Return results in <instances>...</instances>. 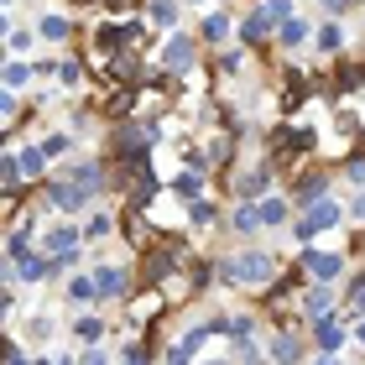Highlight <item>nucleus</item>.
Instances as JSON below:
<instances>
[{
    "label": "nucleus",
    "mask_w": 365,
    "mask_h": 365,
    "mask_svg": "<svg viewBox=\"0 0 365 365\" xmlns=\"http://www.w3.org/2000/svg\"><path fill=\"white\" fill-rule=\"evenodd\" d=\"M360 84H365V68H355V63L339 68V89H360Z\"/></svg>",
    "instance_id": "obj_31"
},
{
    "label": "nucleus",
    "mask_w": 365,
    "mask_h": 365,
    "mask_svg": "<svg viewBox=\"0 0 365 365\" xmlns=\"http://www.w3.org/2000/svg\"><path fill=\"white\" fill-rule=\"evenodd\" d=\"M339 220V209L334 204H329V198H319V204H308V220L303 225H297V240H308V235H319V230H329V225H334Z\"/></svg>",
    "instance_id": "obj_2"
},
{
    "label": "nucleus",
    "mask_w": 365,
    "mask_h": 365,
    "mask_svg": "<svg viewBox=\"0 0 365 365\" xmlns=\"http://www.w3.org/2000/svg\"><path fill=\"white\" fill-rule=\"evenodd\" d=\"M78 365H105V355H99V350H84V360H78Z\"/></svg>",
    "instance_id": "obj_40"
},
{
    "label": "nucleus",
    "mask_w": 365,
    "mask_h": 365,
    "mask_svg": "<svg viewBox=\"0 0 365 365\" xmlns=\"http://www.w3.org/2000/svg\"><path fill=\"white\" fill-rule=\"evenodd\" d=\"M209 365H225V360H209Z\"/></svg>",
    "instance_id": "obj_46"
},
{
    "label": "nucleus",
    "mask_w": 365,
    "mask_h": 365,
    "mask_svg": "<svg viewBox=\"0 0 365 365\" xmlns=\"http://www.w3.org/2000/svg\"><path fill=\"white\" fill-rule=\"evenodd\" d=\"M339 267H344V261H339L334 251H308V256H303V272H308V277H319V282H334Z\"/></svg>",
    "instance_id": "obj_5"
},
{
    "label": "nucleus",
    "mask_w": 365,
    "mask_h": 365,
    "mask_svg": "<svg viewBox=\"0 0 365 365\" xmlns=\"http://www.w3.org/2000/svg\"><path fill=\"white\" fill-rule=\"evenodd\" d=\"M42 245H47V256H73V245H78V230H73V225H63V230H53V235H47Z\"/></svg>",
    "instance_id": "obj_11"
},
{
    "label": "nucleus",
    "mask_w": 365,
    "mask_h": 365,
    "mask_svg": "<svg viewBox=\"0 0 365 365\" xmlns=\"http://www.w3.org/2000/svg\"><path fill=\"white\" fill-rule=\"evenodd\" d=\"M350 303H355V313H365V272L355 277V287H350Z\"/></svg>",
    "instance_id": "obj_34"
},
{
    "label": "nucleus",
    "mask_w": 365,
    "mask_h": 365,
    "mask_svg": "<svg viewBox=\"0 0 365 365\" xmlns=\"http://www.w3.org/2000/svg\"><path fill=\"white\" fill-rule=\"evenodd\" d=\"M6 256H11V261H26V256H31V245H26V230H16V235L6 240Z\"/></svg>",
    "instance_id": "obj_24"
},
{
    "label": "nucleus",
    "mask_w": 365,
    "mask_h": 365,
    "mask_svg": "<svg viewBox=\"0 0 365 365\" xmlns=\"http://www.w3.org/2000/svg\"><path fill=\"white\" fill-rule=\"evenodd\" d=\"M94 282H99V297H125V292H130V277H125L120 267H99Z\"/></svg>",
    "instance_id": "obj_6"
},
{
    "label": "nucleus",
    "mask_w": 365,
    "mask_h": 365,
    "mask_svg": "<svg viewBox=\"0 0 365 365\" xmlns=\"http://www.w3.org/2000/svg\"><path fill=\"white\" fill-rule=\"evenodd\" d=\"M37 31H42V37H47V42H63V37H68V31H73V26H68V21H63V16H42V26H37Z\"/></svg>",
    "instance_id": "obj_19"
},
{
    "label": "nucleus",
    "mask_w": 365,
    "mask_h": 365,
    "mask_svg": "<svg viewBox=\"0 0 365 365\" xmlns=\"http://www.w3.org/2000/svg\"><path fill=\"white\" fill-rule=\"evenodd\" d=\"M198 188H204V182H198L193 173H182V178H178V193H182V198H198Z\"/></svg>",
    "instance_id": "obj_33"
},
{
    "label": "nucleus",
    "mask_w": 365,
    "mask_h": 365,
    "mask_svg": "<svg viewBox=\"0 0 365 365\" xmlns=\"http://www.w3.org/2000/svg\"><path fill=\"white\" fill-rule=\"evenodd\" d=\"M42 152H47V157H58V152H68V136H47V141H42Z\"/></svg>",
    "instance_id": "obj_35"
},
{
    "label": "nucleus",
    "mask_w": 365,
    "mask_h": 365,
    "mask_svg": "<svg viewBox=\"0 0 365 365\" xmlns=\"http://www.w3.org/2000/svg\"><path fill=\"white\" fill-rule=\"evenodd\" d=\"M105 6H110V11H120V6H130V0H105Z\"/></svg>",
    "instance_id": "obj_42"
},
{
    "label": "nucleus",
    "mask_w": 365,
    "mask_h": 365,
    "mask_svg": "<svg viewBox=\"0 0 365 365\" xmlns=\"http://www.w3.org/2000/svg\"><path fill=\"white\" fill-rule=\"evenodd\" d=\"M157 308H162V287H157V292H146V297H141V303L130 308V313H136V319H152Z\"/></svg>",
    "instance_id": "obj_28"
},
{
    "label": "nucleus",
    "mask_w": 365,
    "mask_h": 365,
    "mask_svg": "<svg viewBox=\"0 0 365 365\" xmlns=\"http://www.w3.org/2000/svg\"><path fill=\"white\" fill-rule=\"evenodd\" d=\"M209 162H214V168H225V162H230V136H214L209 141Z\"/></svg>",
    "instance_id": "obj_29"
},
{
    "label": "nucleus",
    "mask_w": 365,
    "mask_h": 365,
    "mask_svg": "<svg viewBox=\"0 0 365 365\" xmlns=\"http://www.w3.org/2000/svg\"><path fill=\"white\" fill-rule=\"evenodd\" d=\"M31 73H37V68H26V63H11V68H6V89H21Z\"/></svg>",
    "instance_id": "obj_27"
},
{
    "label": "nucleus",
    "mask_w": 365,
    "mask_h": 365,
    "mask_svg": "<svg viewBox=\"0 0 365 365\" xmlns=\"http://www.w3.org/2000/svg\"><path fill=\"white\" fill-rule=\"evenodd\" d=\"M125 365H146V350H141V344H130V350H125Z\"/></svg>",
    "instance_id": "obj_39"
},
{
    "label": "nucleus",
    "mask_w": 365,
    "mask_h": 365,
    "mask_svg": "<svg viewBox=\"0 0 365 365\" xmlns=\"http://www.w3.org/2000/svg\"><path fill=\"white\" fill-rule=\"evenodd\" d=\"M146 11H152V21H157V26H173V21H178V0H152Z\"/></svg>",
    "instance_id": "obj_20"
},
{
    "label": "nucleus",
    "mask_w": 365,
    "mask_h": 365,
    "mask_svg": "<svg viewBox=\"0 0 365 365\" xmlns=\"http://www.w3.org/2000/svg\"><path fill=\"white\" fill-rule=\"evenodd\" d=\"M350 214H355V220H365V193H360L355 204H350Z\"/></svg>",
    "instance_id": "obj_41"
},
{
    "label": "nucleus",
    "mask_w": 365,
    "mask_h": 365,
    "mask_svg": "<svg viewBox=\"0 0 365 365\" xmlns=\"http://www.w3.org/2000/svg\"><path fill=\"white\" fill-rule=\"evenodd\" d=\"M188 355H193L188 344H178V350H168V365H188Z\"/></svg>",
    "instance_id": "obj_37"
},
{
    "label": "nucleus",
    "mask_w": 365,
    "mask_h": 365,
    "mask_svg": "<svg viewBox=\"0 0 365 365\" xmlns=\"http://www.w3.org/2000/svg\"><path fill=\"white\" fill-rule=\"evenodd\" d=\"M188 58H193V42L188 37H173L168 47H162V63H168V68H188Z\"/></svg>",
    "instance_id": "obj_12"
},
{
    "label": "nucleus",
    "mask_w": 365,
    "mask_h": 365,
    "mask_svg": "<svg viewBox=\"0 0 365 365\" xmlns=\"http://www.w3.org/2000/svg\"><path fill=\"white\" fill-rule=\"evenodd\" d=\"M188 220H193V225H209V220H214V204H198V198H188Z\"/></svg>",
    "instance_id": "obj_30"
},
{
    "label": "nucleus",
    "mask_w": 365,
    "mask_h": 365,
    "mask_svg": "<svg viewBox=\"0 0 365 365\" xmlns=\"http://www.w3.org/2000/svg\"><path fill=\"white\" fill-rule=\"evenodd\" d=\"M339 42H344V26H339V21H329V26L319 31V47H324V53H334Z\"/></svg>",
    "instance_id": "obj_23"
},
{
    "label": "nucleus",
    "mask_w": 365,
    "mask_h": 365,
    "mask_svg": "<svg viewBox=\"0 0 365 365\" xmlns=\"http://www.w3.org/2000/svg\"><path fill=\"white\" fill-rule=\"evenodd\" d=\"M235 272H240L245 287H267V277H272V256L251 251V256H240V261H235Z\"/></svg>",
    "instance_id": "obj_3"
},
{
    "label": "nucleus",
    "mask_w": 365,
    "mask_h": 365,
    "mask_svg": "<svg viewBox=\"0 0 365 365\" xmlns=\"http://www.w3.org/2000/svg\"><path fill=\"white\" fill-rule=\"evenodd\" d=\"M68 297H73V303H94V297H99V282H94V277H73V282H68Z\"/></svg>",
    "instance_id": "obj_17"
},
{
    "label": "nucleus",
    "mask_w": 365,
    "mask_h": 365,
    "mask_svg": "<svg viewBox=\"0 0 365 365\" xmlns=\"http://www.w3.org/2000/svg\"><path fill=\"white\" fill-rule=\"evenodd\" d=\"M344 173H350V182H365V157H355V162H350Z\"/></svg>",
    "instance_id": "obj_38"
},
{
    "label": "nucleus",
    "mask_w": 365,
    "mask_h": 365,
    "mask_svg": "<svg viewBox=\"0 0 365 365\" xmlns=\"http://www.w3.org/2000/svg\"><path fill=\"white\" fill-rule=\"evenodd\" d=\"M303 308L313 313V319H324V313L334 308V292H329V287H308V292H303Z\"/></svg>",
    "instance_id": "obj_15"
},
{
    "label": "nucleus",
    "mask_w": 365,
    "mask_h": 365,
    "mask_svg": "<svg viewBox=\"0 0 365 365\" xmlns=\"http://www.w3.org/2000/svg\"><path fill=\"white\" fill-rule=\"evenodd\" d=\"M267 178H272V168H256V173H245V178H240V193H245V198H256L261 188H267Z\"/></svg>",
    "instance_id": "obj_21"
},
{
    "label": "nucleus",
    "mask_w": 365,
    "mask_h": 365,
    "mask_svg": "<svg viewBox=\"0 0 365 365\" xmlns=\"http://www.w3.org/2000/svg\"><path fill=\"white\" fill-rule=\"evenodd\" d=\"M136 53H115L110 58V84H136Z\"/></svg>",
    "instance_id": "obj_8"
},
{
    "label": "nucleus",
    "mask_w": 365,
    "mask_h": 365,
    "mask_svg": "<svg viewBox=\"0 0 365 365\" xmlns=\"http://www.w3.org/2000/svg\"><path fill=\"white\" fill-rule=\"evenodd\" d=\"M261 220H267V225H282V220H287V204H282V198H267V204H261Z\"/></svg>",
    "instance_id": "obj_26"
},
{
    "label": "nucleus",
    "mask_w": 365,
    "mask_h": 365,
    "mask_svg": "<svg viewBox=\"0 0 365 365\" xmlns=\"http://www.w3.org/2000/svg\"><path fill=\"white\" fill-rule=\"evenodd\" d=\"M277 37H282V47H297V42H303V37H308V26H303V21H297V16H282V26H277Z\"/></svg>",
    "instance_id": "obj_16"
},
{
    "label": "nucleus",
    "mask_w": 365,
    "mask_h": 365,
    "mask_svg": "<svg viewBox=\"0 0 365 365\" xmlns=\"http://www.w3.org/2000/svg\"><path fill=\"white\" fill-rule=\"evenodd\" d=\"M261 225H267V220H261V209L251 204V198H240V209H235V230H240V235H256Z\"/></svg>",
    "instance_id": "obj_13"
},
{
    "label": "nucleus",
    "mask_w": 365,
    "mask_h": 365,
    "mask_svg": "<svg viewBox=\"0 0 365 365\" xmlns=\"http://www.w3.org/2000/svg\"><path fill=\"white\" fill-rule=\"evenodd\" d=\"M99 235H110V220L99 214V220H89V240H99Z\"/></svg>",
    "instance_id": "obj_36"
},
{
    "label": "nucleus",
    "mask_w": 365,
    "mask_h": 365,
    "mask_svg": "<svg viewBox=\"0 0 365 365\" xmlns=\"http://www.w3.org/2000/svg\"><path fill=\"white\" fill-rule=\"evenodd\" d=\"M297 355H303V350H297V339H287V334H282V339L272 344V360H282V365H292Z\"/></svg>",
    "instance_id": "obj_22"
},
{
    "label": "nucleus",
    "mask_w": 365,
    "mask_h": 365,
    "mask_svg": "<svg viewBox=\"0 0 365 365\" xmlns=\"http://www.w3.org/2000/svg\"><path fill=\"white\" fill-rule=\"evenodd\" d=\"M47 272H53V261H42V256H26V261H16V282H42Z\"/></svg>",
    "instance_id": "obj_14"
},
{
    "label": "nucleus",
    "mask_w": 365,
    "mask_h": 365,
    "mask_svg": "<svg viewBox=\"0 0 365 365\" xmlns=\"http://www.w3.org/2000/svg\"><path fill=\"white\" fill-rule=\"evenodd\" d=\"M355 339H360V344H365V324H360V329H355Z\"/></svg>",
    "instance_id": "obj_43"
},
{
    "label": "nucleus",
    "mask_w": 365,
    "mask_h": 365,
    "mask_svg": "<svg viewBox=\"0 0 365 365\" xmlns=\"http://www.w3.org/2000/svg\"><path fill=\"white\" fill-rule=\"evenodd\" d=\"M47 198H53L63 214H78V209L89 204V188H78V182L68 178V182H53V193H47Z\"/></svg>",
    "instance_id": "obj_4"
},
{
    "label": "nucleus",
    "mask_w": 365,
    "mask_h": 365,
    "mask_svg": "<svg viewBox=\"0 0 365 365\" xmlns=\"http://www.w3.org/2000/svg\"><path fill=\"white\" fill-rule=\"evenodd\" d=\"M272 21H277V16H272L267 6H261V11H251V16L240 21V37H245V42H261V37L272 31Z\"/></svg>",
    "instance_id": "obj_7"
},
{
    "label": "nucleus",
    "mask_w": 365,
    "mask_h": 365,
    "mask_svg": "<svg viewBox=\"0 0 365 365\" xmlns=\"http://www.w3.org/2000/svg\"><path fill=\"white\" fill-rule=\"evenodd\" d=\"M115 182H120L125 193H136V198H152L157 193V178H152V157H120V173H115Z\"/></svg>",
    "instance_id": "obj_1"
},
{
    "label": "nucleus",
    "mask_w": 365,
    "mask_h": 365,
    "mask_svg": "<svg viewBox=\"0 0 365 365\" xmlns=\"http://www.w3.org/2000/svg\"><path fill=\"white\" fill-rule=\"evenodd\" d=\"M319 365H339V360H319Z\"/></svg>",
    "instance_id": "obj_45"
},
{
    "label": "nucleus",
    "mask_w": 365,
    "mask_h": 365,
    "mask_svg": "<svg viewBox=\"0 0 365 365\" xmlns=\"http://www.w3.org/2000/svg\"><path fill=\"white\" fill-rule=\"evenodd\" d=\"M73 334L84 339V344H94L99 334H105V324H99V319H78V324H73Z\"/></svg>",
    "instance_id": "obj_25"
},
{
    "label": "nucleus",
    "mask_w": 365,
    "mask_h": 365,
    "mask_svg": "<svg viewBox=\"0 0 365 365\" xmlns=\"http://www.w3.org/2000/svg\"><path fill=\"white\" fill-rule=\"evenodd\" d=\"M313 339H319L324 350H339V344H344V329L334 324V313H324V319L313 324Z\"/></svg>",
    "instance_id": "obj_10"
},
{
    "label": "nucleus",
    "mask_w": 365,
    "mask_h": 365,
    "mask_svg": "<svg viewBox=\"0 0 365 365\" xmlns=\"http://www.w3.org/2000/svg\"><path fill=\"white\" fill-rule=\"evenodd\" d=\"M120 225H125V235H130V245H136V251H152V240H157V235H152V225H146L141 214H125Z\"/></svg>",
    "instance_id": "obj_9"
},
{
    "label": "nucleus",
    "mask_w": 365,
    "mask_h": 365,
    "mask_svg": "<svg viewBox=\"0 0 365 365\" xmlns=\"http://www.w3.org/2000/svg\"><path fill=\"white\" fill-rule=\"evenodd\" d=\"M58 78H63V84H84V63H63Z\"/></svg>",
    "instance_id": "obj_32"
},
{
    "label": "nucleus",
    "mask_w": 365,
    "mask_h": 365,
    "mask_svg": "<svg viewBox=\"0 0 365 365\" xmlns=\"http://www.w3.org/2000/svg\"><path fill=\"white\" fill-rule=\"evenodd\" d=\"M230 37V16L225 11H214L209 21H204V42H225Z\"/></svg>",
    "instance_id": "obj_18"
},
{
    "label": "nucleus",
    "mask_w": 365,
    "mask_h": 365,
    "mask_svg": "<svg viewBox=\"0 0 365 365\" xmlns=\"http://www.w3.org/2000/svg\"><path fill=\"white\" fill-rule=\"evenodd\" d=\"M21 365H53V360H21Z\"/></svg>",
    "instance_id": "obj_44"
}]
</instances>
